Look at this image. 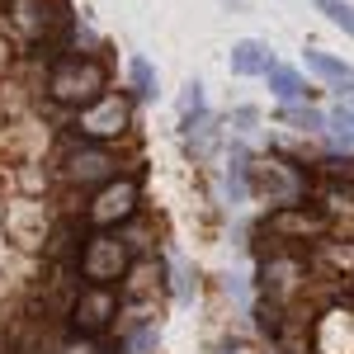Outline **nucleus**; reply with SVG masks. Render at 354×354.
I'll return each instance as SVG.
<instances>
[{
	"instance_id": "f257e3e1",
	"label": "nucleus",
	"mask_w": 354,
	"mask_h": 354,
	"mask_svg": "<svg viewBox=\"0 0 354 354\" xmlns=\"http://www.w3.org/2000/svg\"><path fill=\"white\" fill-rule=\"evenodd\" d=\"M48 100L66 104V109H85L95 100H104V66L90 53L57 57L53 71H48Z\"/></svg>"
},
{
	"instance_id": "f03ea898",
	"label": "nucleus",
	"mask_w": 354,
	"mask_h": 354,
	"mask_svg": "<svg viewBox=\"0 0 354 354\" xmlns=\"http://www.w3.org/2000/svg\"><path fill=\"white\" fill-rule=\"evenodd\" d=\"M76 270H81L85 283H118L128 274V245L118 241L113 232H95L85 236V245L76 250Z\"/></svg>"
},
{
	"instance_id": "7ed1b4c3",
	"label": "nucleus",
	"mask_w": 354,
	"mask_h": 354,
	"mask_svg": "<svg viewBox=\"0 0 354 354\" xmlns=\"http://www.w3.org/2000/svg\"><path fill=\"white\" fill-rule=\"evenodd\" d=\"M128 128H133V100L128 95H104V100L76 109V133H81V142H118Z\"/></svg>"
},
{
	"instance_id": "20e7f679",
	"label": "nucleus",
	"mask_w": 354,
	"mask_h": 354,
	"mask_svg": "<svg viewBox=\"0 0 354 354\" xmlns=\"http://www.w3.org/2000/svg\"><path fill=\"white\" fill-rule=\"evenodd\" d=\"M113 317H118V293L109 283H85L76 293V302H71V326L81 335H100Z\"/></svg>"
},
{
	"instance_id": "39448f33",
	"label": "nucleus",
	"mask_w": 354,
	"mask_h": 354,
	"mask_svg": "<svg viewBox=\"0 0 354 354\" xmlns=\"http://www.w3.org/2000/svg\"><path fill=\"white\" fill-rule=\"evenodd\" d=\"M133 213H137V180H133V175H123V180H109V185H100L95 203L85 208V218L95 222V227H113V222H128Z\"/></svg>"
},
{
	"instance_id": "423d86ee",
	"label": "nucleus",
	"mask_w": 354,
	"mask_h": 354,
	"mask_svg": "<svg viewBox=\"0 0 354 354\" xmlns=\"http://www.w3.org/2000/svg\"><path fill=\"white\" fill-rule=\"evenodd\" d=\"M250 189L255 194H270V203L279 208H288V203H298V189L302 180L293 175V165L288 161H250Z\"/></svg>"
},
{
	"instance_id": "0eeeda50",
	"label": "nucleus",
	"mask_w": 354,
	"mask_h": 354,
	"mask_svg": "<svg viewBox=\"0 0 354 354\" xmlns=\"http://www.w3.org/2000/svg\"><path fill=\"white\" fill-rule=\"evenodd\" d=\"M113 156L104 142H81L71 156H66V180L71 185H109V180H118L113 175Z\"/></svg>"
},
{
	"instance_id": "6e6552de",
	"label": "nucleus",
	"mask_w": 354,
	"mask_h": 354,
	"mask_svg": "<svg viewBox=\"0 0 354 354\" xmlns=\"http://www.w3.org/2000/svg\"><path fill=\"white\" fill-rule=\"evenodd\" d=\"M227 66H232V76H241V81H265L279 62H274V48L265 38H236L232 53H227Z\"/></svg>"
},
{
	"instance_id": "1a4fd4ad",
	"label": "nucleus",
	"mask_w": 354,
	"mask_h": 354,
	"mask_svg": "<svg viewBox=\"0 0 354 354\" xmlns=\"http://www.w3.org/2000/svg\"><path fill=\"white\" fill-rule=\"evenodd\" d=\"M302 66H307L312 76H322L330 90H340L345 100H354V66H350V62L322 53V48H307V53H302Z\"/></svg>"
},
{
	"instance_id": "9d476101",
	"label": "nucleus",
	"mask_w": 354,
	"mask_h": 354,
	"mask_svg": "<svg viewBox=\"0 0 354 354\" xmlns=\"http://www.w3.org/2000/svg\"><path fill=\"white\" fill-rule=\"evenodd\" d=\"M265 81H270V95L279 104H312V95H317L312 85L302 81V71H293V66H274Z\"/></svg>"
},
{
	"instance_id": "9b49d317",
	"label": "nucleus",
	"mask_w": 354,
	"mask_h": 354,
	"mask_svg": "<svg viewBox=\"0 0 354 354\" xmlns=\"http://www.w3.org/2000/svg\"><path fill=\"white\" fill-rule=\"evenodd\" d=\"M326 227V218L322 213H307V203H288V208H279V213H270V232H279V236H293V232H322Z\"/></svg>"
},
{
	"instance_id": "f8f14e48",
	"label": "nucleus",
	"mask_w": 354,
	"mask_h": 354,
	"mask_svg": "<svg viewBox=\"0 0 354 354\" xmlns=\"http://www.w3.org/2000/svg\"><path fill=\"white\" fill-rule=\"evenodd\" d=\"M227 198H232V208H241L250 198V151H245V142H232V156H227Z\"/></svg>"
},
{
	"instance_id": "ddd939ff",
	"label": "nucleus",
	"mask_w": 354,
	"mask_h": 354,
	"mask_svg": "<svg viewBox=\"0 0 354 354\" xmlns=\"http://www.w3.org/2000/svg\"><path fill=\"white\" fill-rule=\"evenodd\" d=\"M326 137H330L335 151H345V156L354 151V100H350V104L340 100V104L326 113Z\"/></svg>"
},
{
	"instance_id": "4468645a",
	"label": "nucleus",
	"mask_w": 354,
	"mask_h": 354,
	"mask_svg": "<svg viewBox=\"0 0 354 354\" xmlns=\"http://www.w3.org/2000/svg\"><path fill=\"white\" fill-rule=\"evenodd\" d=\"M279 123H288L293 133H326V113L317 104H279Z\"/></svg>"
},
{
	"instance_id": "2eb2a0df",
	"label": "nucleus",
	"mask_w": 354,
	"mask_h": 354,
	"mask_svg": "<svg viewBox=\"0 0 354 354\" xmlns=\"http://www.w3.org/2000/svg\"><path fill=\"white\" fill-rule=\"evenodd\" d=\"M128 81H133V100H156V66L142 53L128 57Z\"/></svg>"
},
{
	"instance_id": "dca6fc26",
	"label": "nucleus",
	"mask_w": 354,
	"mask_h": 354,
	"mask_svg": "<svg viewBox=\"0 0 354 354\" xmlns=\"http://www.w3.org/2000/svg\"><path fill=\"white\" fill-rule=\"evenodd\" d=\"M165 260H170V274H175V279H170V283H175V302H189L194 288H198V274L189 270V260H185L180 250H170Z\"/></svg>"
},
{
	"instance_id": "f3484780",
	"label": "nucleus",
	"mask_w": 354,
	"mask_h": 354,
	"mask_svg": "<svg viewBox=\"0 0 354 354\" xmlns=\"http://www.w3.org/2000/svg\"><path fill=\"white\" fill-rule=\"evenodd\" d=\"M156 345H161V326L156 322H142L137 330L123 335V354H156Z\"/></svg>"
},
{
	"instance_id": "a211bd4d",
	"label": "nucleus",
	"mask_w": 354,
	"mask_h": 354,
	"mask_svg": "<svg viewBox=\"0 0 354 354\" xmlns=\"http://www.w3.org/2000/svg\"><path fill=\"white\" fill-rule=\"evenodd\" d=\"M317 10H322L340 33H350V38H354V5H350V0H317Z\"/></svg>"
},
{
	"instance_id": "6ab92c4d",
	"label": "nucleus",
	"mask_w": 354,
	"mask_h": 354,
	"mask_svg": "<svg viewBox=\"0 0 354 354\" xmlns=\"http://www.w3.org/2000/svg\"><path fill=\"white\" fill-rule=\"evenodd\" d=\"M203 109V81H189L185 85V95H180V118H198Z\"/></svg>"
},
{
	"instance_id": "aec40b11",
	"label": "nucleus",
	"mask_w": 354,
	"mask_h": 354,
	"mask_svg": "<svg viewBox=\"0 0 354 354\" xmlns=\"http://www.w3.org/2000/svg\"><path fill=\"white\" fill-rule=\"evenodd\" d=\"M255 118H260L255 109H236V113H232V123H236V133H250V123H255Z\"/></svg>"
},
{
	"instance_id": "412c9836",
	"label": "nucleus",
	"mask_w": 354,
	"mask_h": 354,
	"mask_svg": "<svg viewBox=\"0 0 354 354\" xmlns=\"http://www.w3.org/2000/svg\"><path fill=\"white\" fill-rule=\"evenodd\" d=\"M218 354H241V350H236V345H218Z\"/></svg>"
}]
</instances>
